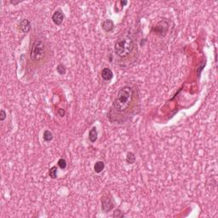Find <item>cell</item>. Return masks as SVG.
<instances>
[{
    "instance_id": "d6986e66",
    "label": "cell",
    "mask_w": 218,
    "mask_h": 218,
    "mask_svg": "<svg viewBox=\"0 0 218 218\" xmlns=\"http://www.w3.org/2000/svg\"><path fill=\"white\" fill-rule=\"evenodd\" d=\"M57 114L60 116V117H64L65 114H66V111L65 109L63 108H59L57 111Z\"/></svg>"
},
{
    "instance_id": "3957f363",
    "label": "cell",
    "mask_w": 218,
    "mask_h": 218,
    "mask_svg": "<svg viewBox=\"0 0 218 218\" xmlns=\"http://www.w3.org/2000/svg\"><path fill=\"white\" fill-rule=\"evenodd\" d=\"M46 56V46L44 41L37 39L33 41L30 50V59L33 62H39L44 61Z\"/></svg>"
},
{
    "instance_id": "5b68a950",
    "label": "cell",
    "mask_w": 218,
    "mask_h": 218,
    "mask_svg": "<svg viewBox=\"0 0 218 218\" xmlns=\"http://www.w3.org/2000/svg\"><path fill=\"white\" fill-rule=\"evenodd\" d=\"M115 206L114 199L112 196L104 197L102 199V211L105 213H108L112 211Z\"/></svg>"
},
{
    "instance_id": "8fae6325",
    "label": "cell",
    "mask_w": 218,
    "mask_h": 218,
    "mask_svg": "<svg viewBox=\"0 0 218 218\" xmlns=\"http://www.w3.org/2000/svg\"><path fill=\"white\" fill-rule=\"evenodd\" d=\"M104 168H105V163L103 161H97L94 165V171H95V172L97 173V174L102 172Z\"/></svg>"
},
{
    "instance_id": "30bf717a",
    "label": "cell",
    "mask_w": 218,
    "mask_h": 218,
    "mask_svg": "<svg viewBox=\"0 0 218 218\" xmlns=\"http://www.w3.org/2000/svg\"><path fill=\"white\" fill-rule=\"evenodd\" d=\"M98 132L96 127H92L91 130L89 132V140L91 143H94L97 141Z\"/></svg>"
},
{
    "instance_id": "44dd1931",
    "label": "cell",
    "mask_w": 218,
    "mask_h": 218,
    "mask_svg": "<svg viewBox=\"0 0 218 218\" xmlns=\"http://www.w3.org/2000/svg\"><path fill=\"white\" fill-rule=\"evenodd\" d=\"M120 4L122 7H124L125 5H126L127 4H128V2L127 1H120Z\"/></svg>"
},
{
    "instance_id": "277c9868",
    "label": "cell",
    "mask_w": 218,
    "mask_h": 218,
    "mask_svg": "<svg viewBox=\"0 0 218 218\" xmlns=\"http://www.w3.org/2000/svg\"><path fill=\"white\" fill-rule=\"evenodd\" d=\"M169 27H170L169 22L163 19L152 27L151 33L158 35V36H160V37H165L169 31Z\"/></svg>"
},
{
    "instance_id": "ffe728a7",
    "label": "cell",
    "mask_w": 218,
    "mask_h": 218,
    "mask_svg": "<svg viewBox=\"0 0 218 218\" xmlns=\"http://www.w3.org/2000/svg\"><path fill=\"white\" fill-rule=\"evenodd\" d=\"M205 62H204V63L202 64V65H200L199 67V69H198V71H197V73H198V75H199L201 73V71L203 70V68L205 67Z\"/></svg>"
},
{
    "instance_id": "ba28073f",
    "label": "cell",
    "mask_w": 218,
    "mask_h": 218,
    "mask_svg": "<svg viewBox=\"0 0 218 218\" xmlns=\"http://www.w3.org/2000/svg\"><path fill=\"white\" fill-rule=\"evenodd\" d=\"M102 27L106 33H112L114 30V23L112 20L108 19L102 23Z\"/></svg>"
},
{
    "instance_id": "7402d4cb",
    "label": "cell",
    "mask_w": 218,
    "mask_h": 218,
    "mask_svg": "<svg viewBox=\"0 0 218 218\" xmlns=\"http://www.w3.org/2000/svg\"><path fill=\"white\" fill-rule=\"evenodd\" d=\"M10 3L11 4H13V5H16V4H18L20 3V1H19V2H15V1L13 2V1H10Z\"/></svg>"
},
{
    "instance_id": "8992f818",
    "label": "cell",
    "mask_w": 218,
    "mask_h": 218,
    "mask_svg": "<svg viewBox=\"0 0 218 218\" xmlns=\"http://www.w3.org/2000/svg\"><path fill=\"white\" fill-rule=\"evenodd\" d=\"M18 28L20 29L23 33H27L32 29V24L31 22L27 19H22L17 24Z\"/></svg>"
},
{
    "instance_id": "6da1fadb",
    "label": "cell",
    "mask_w": 218,
    "mask_h": 218,
    "mask_svg": "<svg viewBox=\"0 0 218 218\" xmlns=\"http://www.w3.org/2000/svg\"><path fill=\"white\" fill-rule=\"evenodd\" d=\"M140 98L137 89L125 85L117 93L108 112V119L112 123L123 124L129 121L139 109Z\"/></svg>"
},
{
    "instance_id": "ac0fdd59",
    "label": "cell",
    "mask_w": 218,
    "mask_h": 218,
    "mask_svg": "<svg viewBox=\"0 0 218 218\" xmlns=\"http://www.w3.org/2000/svg\"><path fill=\"white\" fill-rule=\"evenodd\" d=\"M6 117H7L6 112L4 110V109H1V110H0V120L4 121L6 119Z\"/></svg>"
},
{
    "instance_id": "52a82bcc",
    "label": "cell",
    "mask_w": 218,
    "mask_h": 218,
    "mask_svg": "<svg viewBox=\"0 0 218 218\" xmlns=\"http://www.w3.org/2000/svg\"><path fill=\"white\" fill-rule=\"evenodd\" d=\"M64 18H65V16H64L63 12L61 10H56L53 13L51 19L53 22L55 23L56 26H60L63 22Z\"/></svg>"
},
{
    "instance_id": "9c48e42d",
    "label": "cell",
    "mask_w": 218,
    "mask_h": 218,
    "mask_svg": "<svg viewBox=\"0 0 218 218\" xmlns=\"http://www.w3.org/2000/svg\"><path fill=\"white\" fill-rule=\"evenodd\" d=\"M102 78L104 81H110L113 78V71L108 67H105L102 71Z\"/></svg>"
},
{
    "instance_id": "9a60e30c",
    "label": "cell",
    "mask_w": 218,
    "mask_h": 218,
    "mask_svg": "<svg viewBox=\"0 0 218 218\" xmlns=\"http://www.w3.org/2000/svg\"><path fill=\"white\" fill-rule=\"evenodd\" d=\"M49 176L52 179H56L57 178V167L52 166L49 171Z\"/></svg>"
},
{
    "instance_id": "7c38bea8",
    "label": "cell",
    "mask_w": 218,
    "mask_h": 218,
    "mask_svg": "<svg viewBox=\"0 0 218 218\" xmlns=\"http://www.w3.org/2000/svg\"><path fill=\"white\" fill-rule=\"evenodd\" d=\"M43 139L46 142H50L54 139V135L50 130H45L43 133Z\"/></svg>"
},
{
    "instance_id": "7a4b0ae2",
    "label": "cell",
    "mask_w": 218,
    "mask_h": 218,
    "mask_svg": "<svg viewBox=\"0 0 218 218\" xmlns=\"http://www.w3.org/2000/svg\"><path fill=\"white\" fill-rule=\"evenodd\" d=\"M136 46L135 39L130 33L122 34L115 42V55L121 60H126L134 53Z\"/></svg>"
},
{
    "instance_id": "e0dca14e",
    "label": "cell",
    "mask_w": 218,
    "mask_h": 218,
    "mask_svg": "<svg viewBox=\"0 0 218 218\" xmlns=\"http://www.w3.org/2000/svg\"><path fill=\"white\" fill-rule=\"evenodd\" d=\"M113 217H125V215L123 214V212L121 211L119 209H117L113 214Z\"/></svg>"
},
{
    "instance_id": "2e32d148",
    "label": "cell",
    "mask_w": 218,
    "mask_h": 218,
    "mask_svg": "<svg viewBox=\"0 0 218 218\" xmlns=\"http://www.w3.org/2000/svg\"><path fill=\"white\" fill-rule=\"evenodd\" d=\"M57 165L58 166L60 167L62 170H65V169L67 168V160H66L65 159L62 158V159H60L58 160Z\"/></svg>"
},
{
    "instance_id": "4fadbf2b",
    "label": "cell",
    "mask_w": 218,
    "mask_h": 218,
    "mask_svg": "<svg viewBox=\"0 0 218 218\" xmlns=\"http://www.w3.org/2000/svg\"><path fill=\"white\" fill-rule=\"evenodd\" d=\"M126 162L129 165H133L136 163V155L133 152H129L126 155Z\"/></svg>"
},
{
    "instance_id": "5bb4252c",
    "label": "cell",
    "mask_w": 218,
    "mask_h": 218,
    "mask_svg": "<svg viewBox=\"0 0 218 218\" xmlns=\"http://www.w3.org/2000/svg\"><path fill=\"white\" fill-rule=\"evenodd\" d=\"M56 71L60 75H65L67 73V68L65 67V65L62 63L58 64L57 67H56Z\"/></svg>"
}]
</instances>
